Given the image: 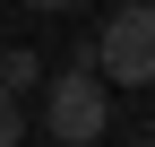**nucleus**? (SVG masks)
<instances>
[{
    "label": "nucleus",
    "instance_id": "1",
    "mask_svg": "<svg viewBox=\"0 0 155 147\" xmlns=\"http://www.w3.org/2000/svg\"><path fill=\"white\" fill-rule=\"evenodd\" d=\"M43 130L61 147H104L112 95H104V78H95V52H78V69H61V78L43 87Z\"/></svg>",
    "mask_w": 155,
    "mask_h": 147
},
{
    "label": "nucleus",
    "instance_id": "2",
    "mask_svg": "<svg viewBox=\"0 0 155 147\" xmlns=\"http://www.w3.org/2000/svg\"><path fill=\"white\" fill-rule=\"evenodd\" d=\"M95 78H121V87H155V9L147 0H121L95 35Z\"/></svg>",
    "mask_w": 155,
    "mask_h": 147
},
{
    "label": "nucleus",
    "instance_id": "3",
    "mask_svg": "<svg viewBox=\"0 0 155 147\" xmlns=\"http://www.w3.org/2000/svg\"><path fill=\"white\" fill-rule=\"evenodd\" d=\"M35 87H43V52H26V43H9V52H0V95H17V104H26Z\"/></svg>",
    "mask_w": 155,
    "mask_h": 147
},
{
    "label": "nucleus",
    "instance_id": "4",
    "mask_svg": "<svg viewBox=\"0 0 155 147\" xmlns=\"http://www.w3.org/2000/svg\"><path fill=\"white\" fill-rule=\"evenodd\" d=\"M26 138V113H17V95H0V147H17Z\"/></svg>",
    "mask_w": 155,
    "mask_h": 147
},
{
    "label": "nucleus",
    "instance_id": "5",
    "mask_svg": "<svg viewBox=\"0 0 155 147\" xmlns=\"http://www.w3.org/2000/svg\"><path fill=\"white\" fill-rule=\"evenodd\" d=\"M26 9H78V0H26Z\"/></svg>",
    "mask_w": 155,
    "mask_h": 147
},
{
    "label": "nucleus",
    "instance_id": "6",
    "mask_svg": "<svg viewBox=\"0 0 155 147\" xmlns=\"http://www.w3.org/2000/svg\"><path fill=\"white\" fill-rule=\"evenodd\" d=\"M138 147H155V138H138Z\"/></svg>",
    "mask_w": 155,
    "mask_h": 147
},
{
    "label": "nucleus",
    "instance_id": "7",
    "mask_svg": "<svg viewBox=\"0 0 155 147\" xmlns=\"http://www.w3.org/2000/svg\"><path fill=\"white\" fill-rule=\"evenodd\" d=\"M147 9H155V0H147Z\"/></svg>",
    "mask_w": 155,
    "mask_h": 147
}]
</instances>
